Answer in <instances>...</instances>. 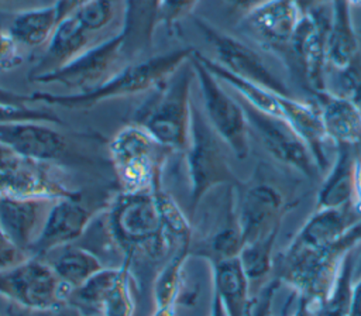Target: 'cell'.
Instances as JSON below:
<instances>
[{
	"instance_id": "38",
	"label": "cell",
	"mask_w": 361,
	"mask_h": 316,
	"mask_svg": "<svg viewBox=\"0 0 361 316\" xmlns=\"http://www.w3.org/2000/svg\"><path fill=\"white\" fill-rule=\"evenodd\" d=\"M279 286H281V282L276 278L264 284L259 293L255 298H252L250 316H271L272 299Z\"/></svg>"
},
{
	"instance_id": "40",
	"label": "cell",
	"mask_w": 361,
	"mask_h": 316,
	"mask_svg": "<svg viewBox=\"0 0 361 316\" xmlns=\"http://www.w3.org/2000/svg\"><path fill=\"white\" fill-rule=\"evenodd\" d=\"M0 103L10 106H28L31 103V99L30 95L13 92L10 89L0 86Z\"/></svg>"
},
{
	"instance_id": "2",
	"label": "cell",
	"mask_w": 361,
	"mask_h": 316,
	"mask_svg": "<svg viewBox=\"0 0 361 316\" xmlns=\"http://www.w3.org/2000/svg\"><path fill=\"white\" fill-rule=\"evenodd\" d=\"M361 243V223L343 240L319 248L288 243L274 258V278L313 313L329 296L347 255Z\"/></svg>"
},
{
	"instance_id": "26",
	"label": "cell",
	"mask_w": 361,
	"mask_h": 316,
	"mask_svg": "<svg viewBox=\"0 0 361 316\" xmlns=\"http://www.w3.org/2000/svg\"><path fill=\"white\" fill-rule=\"evenodd\" d=\"M41 258L51 265L59 281L71 292L106 267L96 253L76 243L52 250Z\"/></svg>"
},
{
	"instance_id": "32",
	"label": "cell",
	"mask_w": 361,
	"mask_h": 316,
	"mask_svg": "<svg viewBox=\"0 0 361 316\" xmlns=\"http://www.w3.org/2000/svg\"><path fill=\"white\" fill-rule=\"evenodd\" d=\"M130 265H121V271L104 295L102 302V316H133L134 298Z\"/></svg>"
},
{
	"instance_id": "27",
	"label": "cell",
	"mask_w": 361,
	"mask_h": 316,
	"mask_svg": "<svg viewBox=\"0 0 361 316\" xmlns=\"http://www.w3.org/2000/svg\"><path fill=\"white\" fill-rule=\"evenodd\" d=\"M58 24L55 6L45 4L14 11L6 30L18 47L38 48L49 42Z\"/></svg>"
},
{
	"instance_id": "28",
	"label": "cell",
	"mask_w": 361,
	"mask_h": 316,
	"mask_svg": "<svg viewBox=\"0 0 361 316\" xmlns=\"http://www.w3.org/2000/svg\"><path fill=\"white\" fill-rule=\"evenodd\" d=\"M355 155L348 145H337V152L317 190V207H340L353 202V168Z\"/></svg>"
},
{
	"instance_id": "44",
	"label": "cell",
	"mask_w": 361,
	"mask_h": 316,
	"mask_svg": "<svg viewBox=\"0 0 361 316\" xmlns=\"http://www.w3.org/2000/svg\"><path fill=\"white\" fill-rule=\"evenodd\" d=\"M41 4H45L44 0H0V7L1 8L14 7L16 11L30 8V7H35V6H41Z\"/></svg>"
},
{
	"instance_id": "39",
	"label": "cell",
	"mask_w": 361,
	"mask_h": 316,
	"mask_svg": "<svg viewBox=\"0 0 361 316\" xmlns=\"http://www.w3.org/2000/svg\"><path fill=\"white\" fill-rule=\"evenodd\" d=\"M89 1L90 0H55L54 6L56 8L59 21L69 17L71 14H73L78 8H80L82 6H85Z\"/></svg>"
},
{
	"instance_id": "4",
	"label": "cell",
	"mask_w": 361,
	"mask_h": 316,
	"mask_svg": "<svg viewBox=\"0 0 361 316\" xmlns=\"http://www.w3.org/2000/svg\"><path fill=\"white\" fill-rule=\"evenodd\" d=\"M193 82L196 75L188 59L151 90L133 117V123L144 127L171 152L183 154L188 145Z\"/></svg>"
},
{
	"instance_id": "17",
	"label": "cell",
	"mask_w": 361,
	"mask_h": 316,
	"mask_svg": "<svg viewBox=\"0 0 361 316\" xmlns=\"http://www.w3.org/2000/svg\"><path fill=\"white\" fill-rule=\"evenodd\" d=\"M329 17L326 18L324 8L305 13L289 45V49L302 66L303 76L314 93L326 89Z\"/></svg>"
},
{
	"instance_id": "13",
	"label": "cell",
	"mask_w": 361,
	"mask_h": 316,
	"mask_svg": "<svg viewBox=\"0 0 361 316\" xmlns=\"http://www.w3.org/2000/svg\"><path fill=\"white\" fill-rule=\"evenodd\" d=\"M58 165L14 155L0 165V196L13 199L56 200L80 193L56 172Z\"/></svg>"
},
{
	"instance_id": "47",
	"label": "cell",
	"mask_w": 361,
	"mask_h": 316,
	"mask_svg": "<svg viewBox=\"0 0 361 316\" xmlns=\"http://www.w3.org/2000/svg\"><path fill=\"white\" fill-rule=\"evenodd\" d=\"M209 316H228L227 312L224 310L219 296L212 292V299H210V312H209Z\"/></svg>"
},
{
	"instance_id": "48",
	"label": "cell",
	"mask_w": 361,
	"mask_h": 316,
	"mask_svg": "<svg viewBox=\"0 0 361 316\" xmlns=\"http://www.w3.org/2000/svg\"><path fill=\"white\" fill-rule=\"evenodd\" d=\"M152 316H176V306L155 308Z\"/></svg>"
},
{
	"instance_id": "10",
	"label": "cell",
	"mask_w": 361,
	"mask_h": 316,
	"mask_svg": "<svg viewBox=\"0 0 361 316\" xmlns=\"http://www.w3.org/2000/svg\"><path fill=\"white\" fill-rule=\"evenodd\" d=\"M193 23L206 42L212 47L216 59L231 73L254 82L276 95L292 96L286 83L267 65L264 58L244 41L227 34L203 17H195Z\"/></svg>"
},
{
	"instance_id": "16",
	"label": "cell",
	"mask_w": 361,
	"mask_h": 316,
	"mask_svg": "<svg viewBox=\"0 0 361 316\" xmlns=\"http://www.w3.org/2000/svg\"><path fill=\"white\" fill-rule=\"evenodd\" d=\"M100 213L90 210L82 200V192L54 200L42 233L31 255L44 257L52 250L76 243L87 231L94 217Z\"/></svg>"
},
{
	"instance_id": "43",
	"label": "cell",
	"mask_w": 361,
	"mask_h": 316,
	"mask_svg": "<svg viewBox=\"0 0 361 316\" xmlns=\"http://www.w3.org/2000/svg\"><path fill=\"white\" fill-rule=\"evenodd\" d=\"M347 316H361V275L354 281L351 303Z\"/></svg>"
},
{
	"instance_id": "22",
	"label": "cell",
	"mask_w": 361,
	"mask_h": 316,
	"mask_svg": "<svg viewBox=\"0 0 361 316\" xmlns=\"http://www.w3.org/2000/svg\"><path fill=\"white\" fill-rule=\"evenodd\" d=\"M278 102L282 119L289 123L309 147L322 174L326 172L331 164L326 154V147L331 142L326 134L317 104L282 95H278Z\"/></svg>"
},
{
	"instance_id": "46",
	"label": "cell",
	"mask_w": 361,
	"mask_h": 316,
	"mask_svg": "<svg viewBox=\"0 0 361 316\" xmlns=\"http://www.w3.org/2000/svg\"><path fill=\"white\" fill-rule=\"evenodd\" d=\"M262 1H265V0H226V3L228 6H231L235 10L243 11V13H247L248 10H251L255 6L261 4Z\"/></svg>"
},
{
	"instance_id": "29",
	"label": "cell",
	"mask_w": 361,
	"mask_h": 316,
	"mask_svg": "<svg viewBox=\"0 0 361 316\" xmlns=\"http://www.w3.org/2000/svg\"><path fill=\"white\" fill-rule=\"evenodd\" d=\"M73 16L79 24L99 42L117 34L111 30L121 31L124 16V0H90Z\"/></svg>"
},
{
	"instance_id": "31",
	"label": "cell",
	"mask_w": 361,
	"mask_h": 316,
	"mask_svg": "<svg viewBox=\"0 0 361 316\" xmlns=\"http://www.w3.org/2000/svg\"><path fill=\"white\" fill-rule=\"evenodd\" d=\"M278 234L245 243L238 254L241 267L250 281V284H265V279L272 274L274 269V247Z\"/></svg>"
},
{
	"instance_id": "34",
	"label": "cell",
	"mask_w": 361,
	"mask_h": 316,
	"mask_svg": "<svg viewBox=\"0 0 361 316\" xmlns=\"http://www.w3.org/2000/svg\"><path fill=\"white\" fill-rule=\"evenodd\" d=\"M199 0H162L159 13V25L165 27L166 31H172L178 24L189 17Z\"/></svg>"
},
{
	"instance_id": "1",
	"label": "cell",
	"mask_w": 361,
	"mask_h": 316,
	"mask_svg": "<svg viewBox=\"0 0 361 316\" xmlns=\"http://www.w3.org/2000/svg\"><path fill=\"white\" fill-rule=\"evenodd\" d=\"M99 217L106 238L123 254L126 265H131L137 255L165 262L176 250L192 244L189 219L162 186L142 192L120 190Z\"/></svg>"
},
{
	"instance_id": "5",
	"label": "cell",
	"mask_w": 361,
	"mask_h": 316,
	"mask_svg": "<svg viewBox=\"0 0 361 316\" xmlns=\"http://www.w3.org/2000/svg\"><path fill=\"white\" fill-rule=\"evenodd\" d=\"M228 152H231L228 145L214 131L202 107L193 100L189 138L183 152L192 214L214 189L237 186L241 182L230 165Z\"/></svg>"
},
{
	"instance_id": "3",
	"label": "cell",
	"mask_w": 361,
	"mask_h": 316,
	"mask_svg": "<svg viewBox=\"0 0 361 316\" xmlns=\"http://www.w3.org/2000/svg\"><path fill=\"white\" fill-rule=\"evenodd\" d=\"M195 48H178L166 54L148 56L127 63L107 82L87 93H51L34 92L30 95L31 103L45 106H59L68 110H87L106 100L121 99L144 92H151L183 62L190 59Z\"/></svg>"
},
{
	"instance_id": "15",
	"label": "cell",
	"mask_w": 361,
	"mask_h": 316,
	"mask_svg": "<svg viewBox=\"0 0 361 316\" xmlns=\"http://www.w3.org/2000/svg\"><path fill=\"white\" fill-rule=\"evenodd\" d=\"M305 11L296 0H265L244 13L243 30L261 45L289 48Z\"/></svg>"
},
{
	"instance_id": "23",
	"label": "cell",
	"mask_w": 361,
	"mask_h": 316,
	"mask_svg": "<svg viewBox=\"0 0 361 316\" xmlns=\"http://www.w3.org/2000/svg\"><path fill=\"white\" fill-rule=\"evenodd\" d=\"M326 134L331 144L353 147L361 141V110L344 95L327 89L316 92Z\"/></svg>"
},
{
	"instance_id": "25",
	"label": "cell",
	"mask_w": 361,
	"mask_h": 316,
	"mask_svg": "<svg viewBox=\"0 0 361 316\" xmlns=\"http://www.w3.org/2000/svg\"><path fill=\"white\" fill-rule=\"evenodd\" d=\"M327 62L336 71L345 69L358 55L360 45L347 0H334L327 25Z\"/></svg>"
},
{
	"instance_id": "37",
	"label": "cell",
	"mask_w": 361,
	"mask_h": 316,
	"mask_svg": "<svg viewBox=\"0 0 361 316\" xmlns=\"http://www.w3.org/2000/svg\"><path fill=\"white\" fill-rule=\"evenodd\" d=\"M30 257L31 255L17 247L0 227V271L16 267Z\"/></svg>"
},
{
	"instance_id": "9",
	"label": "cell",
	"mask_w": 361,
	"mask_h": 316,
	"mask_svg": "<svg viewBox=\"0 0 361 316\" xmlns=\"http://www.w3.org/2000/svg\"><path fill=\"white\" fill-rule=\"evenodd\" d=\"M130 61L123 49L121 34L107 38L66 63L65 66L31 78L42 85H59L66 93H87L123 69Z\"/></svg>"
},
{
	"instance_id": "52",
	"label": "cell",
	"mask_w": 361,
	"mask_h": 316,
	"mask_svg": "<svg viewBox=\"0 0 361 316\" xmlns=\"http://www.w3.org/2000/svg\"><path fill=\"white\" fill-rule=\"evenodd\" d=\"M351 6H361V0H347Z\"/></svg>"
},
{
	"instance_id": "21",
	"label": "cell",
	"mask_w": 361,
	"mask_h": 316,
	"mask_svg": "<svg viewBox=\"0 0 361 316\" xmlns=\"http://www.w3.org/2000/svg\"><path fill=\"white\" fill-rule=\"evenodd\" d=\"M162 0H124L121 25L123 49L130 62L151 51L159 27Z\"/></svg>"
},
{
	"instance_id": "20",
	"label": "cell",
	"mask_w": 361,
	"mask_h": 316,
	"mask_svg": "<svg viewBox=\"0 0 361 316\" xmlns=\"http://www.w3.org/2000/svg\"><path fill=\"white\" fill-rule=\"evenodd\" d=\"M96 44H99V41L94 40L73 16L61 20L44 54L31 68L28 79L65 66Z\"/></svg>"
},
{
	"instance_id": "35",
	"label": "cell",
	"mask_w": 361,
	"mask_h": 316,
	"mask_svg": "<svg viewBox=\"0 0 361 316\" xmlns=\"http://www.w3.org/2000/svg\"><path fill=\"white\" fill-rule=\"evenodd\" d=\"M341 72L344 96L354 102V104L361 110V58L360 55Z\"/></svg>"
},
{
	"instance_id": "24",
	"label": "cell",
	"mask_w": 361,
	"mask_h": 316,
	"mask_svg": "<svg viewBox=\"0 0 361 316\" xmlns=\"http://www.w3.org/2000/svg\"><path fill=\"white\" fill-rule=\"evenodd\" d=\"M212 292H214L228 316H250L251 284L238 257L210 262Z\"/></svg>"
},
{
	"instance_id": "33",
	"label": "cell",
	"mask_w": 361,
	"mask_h": 316,
	"mask_svg": "<svg viewBox=\"0 0 361 316\" xmlns=\"http://www.w3.org/2000/svg\"><path fill=\"white\" fill-rule=\"evenodd\" d=\"M23 120H38L54 124H61L59 117L49 109L30 107V106H10L0 103V124Z\"/></svg>"
},
{
	"instance_id": "30",
	"label": "cell",
	"mask_w": 361,
	"mask_h": 316,
	"mask_svg": "<svg viewBox=\"0 0 361 316\" xmlns=\"http://www.w3.org/2000/svg\"><path fill=\"white\" fill-rule=\"evenodd\" d=\"M189 257L190 245H185L176 250L164 262L155 276L152 286L155 308L176 306L183 284V265Z\"/></svg>"
},
{
	"instance_id": "51",
	"label": "cell",
	"mask_w": 361,
	"mask_h": 316,
	"mask_svg": "<svg viewBox=\"0 0 361 316\" xmlns=\"http://www.w3.org/2000/svg\"><path fill=\"white\" fill-rule=\"evenodd\" d=\"M355 274L361 275V255H360V258L355 262Z\"/></svg>"
},
{
	"instance_id": "6",
	"label": "cell",
	"mask_w": 361,
	"mask_h": 316,
	"mask_svg": "<svg viewBox=\"0 0 361 316\" xmlns=\"http://www.w3.org/2000/svg\"><path fill=\"white\" fill-rule=\"evenodd\" d=\"M110 164L123 192L154 190L162 186V172L171 151L137 123L123 126L107 145Z\"/></svg>"
},
{
	"instance_id": "19",
	"label": "cell",
	"mask_w": 361,
	"mask_h": 316,
	"mask_svg": "<svg viewBox=\"0 0 361 316\" xmlns=\"http://www.w3.org/2000/svg\"><path fill=\"white\" fill-rule=\"evenodd\" d=\"M361 223V209L353 202L340 207H317L290 238V244L319 248L331 245Z\"/></svg>"
},
{
	"instance_id": "49",
	"label": "cell",
	"mask_w": 361,
	"mask_h": 316,
	"mask_svg": "<svg viewBox=\"0 0 361 316\" xmlns=\"http://www.w3.org/2000/svg\"><path fill=\"white\" fill-rule=\"evenodd\" d=\"M271 316H272V313H271ZM290 316H316V315H314L303 302L299 300L296 310H295Z\"/></svg>"
},
{
	"instance_id": "50",
	"label": "cell",
	"mask_w": 361,
	"mask_h": 316,
	"mask_svg": "<svg viewBox=\"0 0 361 316\" xmlns=\"http://www.w3.org/2000/svg\"><path fill=\"white\" fill-rule=\"evenodd\" d=\"M16 154L8 148L6 147L4 144L0 142V165H3L4 162H7L10 158H13Z\"/></svg>"
},
{
	"instance_id": "14",
	"label": "cell",
	"mask_w": 361,
	"mask_h": 316,
	"mask_svg": "<svg viewBox=\"0 0 361 316\" xmlns=\"http://www.w3.org/2000/svg\"><path fill=\"white\" fill-rule=\"evenodd\" d=\"M54 123L23 120L0 124V142L16 155L61 165L71 155V141Z\"/></svg>"
},
{
	"instance_id": "45",
	"label": "cell",
	"mask_w": 361,
	"mask_h": 316,
	"mask_svg": "<svg viewBox=\"0 0 361 316\" xmlns=\"http://www.w3.org/2000/svg\"><path fill=\"white\" fill-rule=\"evenodd\" d=\"M296 1L302 7V10L305 13H307V11H313V10H319V8H326L327 6H331V3L334 0H296Z\"/></svg>"
},
{
	"instance_id": "18",
	"label": "cell",
	"mask_w": 361,
	"mask_h": 316,
	"mask_svg": "<svg viewBox=\"0 0 361 316\" xmlns=\"http://www.w3.org/2000/svg\"><path fill=\"white\" fill-rule=\"evenodd\" d=\"M54 200L0 196V227L8 238L31 255Z\"/></svg>"
},
{
	"instance_id": "41",
	"label": "cell",
	"mask_w": 361,
	"mask_h": 316,
	"mask_svg": "<svg viewBox=\"0 0 361 316\" xmlns=\"http://www.w3.org/2000/svg\"><path fill=\"white\" fill-rule=\"evenodd\" d=\"M28 316H82V313L69 303L59 305L56 308L48 310H38V312H28Z\"/></svg>"
},
{
	"instance_id": "53",
	"label": "cell",
	"mask_w": 361,
	"mask_h": 316,
	"mask_svg": "<svg viewBox=\"0 0 361 316\" xmlns=\"http://www.w3.org/2000/svg\"><path fill=\"white\" fill-rule=\"evenodd\" d=\"M54 1H55V0H44L45 4H54Z\"/></svg>"
},
{
	"instance_id": "7",
	"label": "cell",
	"mask_w": 361,
	"mask_h": 316,
	"mask_svg": "<svg viewBox=\"0 0 361 316\" xmlns=\"http://www.w3.org/2000/svg\"><path fill=\"white\" fill-rule=\"evenodd\" d=\"M199 86L202 110L214 131L238 159L250 154V124L241 102L233 97L223 83L203 65L195 51L190 56Z\"/></svg>"
},
{
	"instance_id": "12",
	"label": "cell",
	"mask_w": 361,
	"mask_h": 316,
	"mask_svg": "<svg viewBox=\"0 0 361 316\" xmlns=\"http://www.w3.org/2000/svg\"><path fill=\"white\" fill-rule=\"evenodd\" d=\"M234 190L235 213L244 244L279 233L288 205L278 188L265 181L252 179L241 181Z\"/></svg>"
},
{
	"instance_id": "11",
	"label": "cell",
	"mask_w": 361,
	"mask_h": 316,
	"mask_svg": "<svg viewBox=\"0 0 361 316\" xmlns=\"http://www.w3.org/2000/svg\"><path fill=\"white\" fill-rule=\"evenodd\" d=\"M238 100L244 107L250 130L275 161L302 174L307 179H316L322 175L309 147L286 120L257 110L241 99Z\"/></svg>"
},
{
	"instance_id": "36",
	"label": "cell",
	"mask_w": 361,
	"mask_h": 316,
	"mask_svg": "<svg viewBox=\"0 0 361 316\" xmlns=\"http://www.w3.org/2000/svg\"><path fill=\"white\" fill-rule=\"evenodd\" d=\"M23 56L20 54V47L7 32V30H0V71H11L20 66Z\"/></svg>"
},
{
	"instance_id": "8",
	"label": "cell",
	"mask_w": 361,
	"mask_h": 316,
	"mask_svg": "<svg viewBox=\"0 0 361 316\" xmlns=\"http://www.w3.org/2000/svg\"><path fill=\"white\" fill-rule=\"evenodd\" d=\"M69 293L71 291L41 257L31 255L21 264L0 271V298L28 312L63 305Z\"/></svg>"
},
{
	"instance_id": "42",
	"label": "cell",
	"mask_w": 361,
	"mask_h": 316,
	"mask_svg": "<svg viewBox=\"0 0 361 316\" xmlns=\"http://www.w3.org/2000/svg\"><path fill=\"white\" fill-rule=\"evenodd\" d=\"M353 193V203L361 209V155H357L354 159Z\"/></svg>"
}]
</instances>
